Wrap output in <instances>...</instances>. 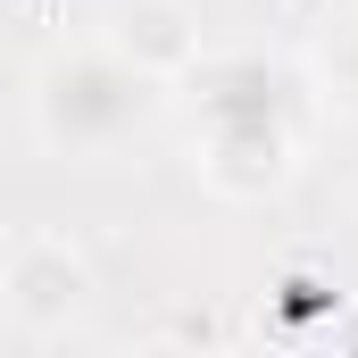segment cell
<instances>
[{
	"label": "cell",
	"instance_id": "cell-1",
	"mask_svg": "<svg viewBox=\"0 0 358 358\" xmlns=\"http://www.w3.org/2000/svg\"><path fill=\"white\" fill-rule=\"evenodd\" d=\"M192 84H200V134H192L200 183L225 200H275L300 176V100H292L300 76L283 59L234 50V59H200Z\"/></svg>",
	"mask_w": 358,
	"mask_h": 358
},
{
	"label": "cell",
	"instance_id": "cell-2",
	"mask_svg": "<svg viewBox=\"0 0 358 358\" xmlns=\"http://www.w3.org/2000/svg\"><path fill=\"white\" fill-rule=\"evenodd\" d=\"M25 100H34L42 150H59V159H108V150H125L150 125L159 84L117 42H67V50H50L34 67V92Z\"/></svg>",
	"mask_w": 358,
	"mask_h": 358
},
{
	"label": "cell",
	"instance_id": "cell-3",
	"mask_svg": "<svg viewBox=\"0 0 358 358\" xmlns=\"http://www.w3.org/2000/svg\"><path fill=\"white\" fill-rule=\"evenodd\" d=\"M92 300V259L67 234H25L0 267V317L25 334H67Z\"/></svg>",
	"mask_w": 358,
	"mask_h": 358
},
{
	"label": "cell",
	"instance_id": "cell-4",
	"mask_svg": "<svg viewBox=\"0 0 358 358\" xmlns=\"http://www.w3.org/2000/svg\"><path fill=\"white\" fill-rule=\"evenodd\" d=\"M108 42H117L150 84H183V76L208 59L200 8H192V0H125V8L108 17Z\"/></svg>",
	"mask_w": 358,
	"mask_h": 358
},
{
	"label": "cell",
	"instance_id": "cell-5",
	"mask_svg": "<svg viewBox=\"0 0 358 358\" xmlns=\"http://www.w3.org/2000/svg\"><path fill=\"white\" fill-rule=\"evenodd\" d=\"M325 84H334V100H342V108H358V17L325 42Z\"/></svg>",
	"mask_w": 358,
	"mask_h": 358
}]
</instances>
